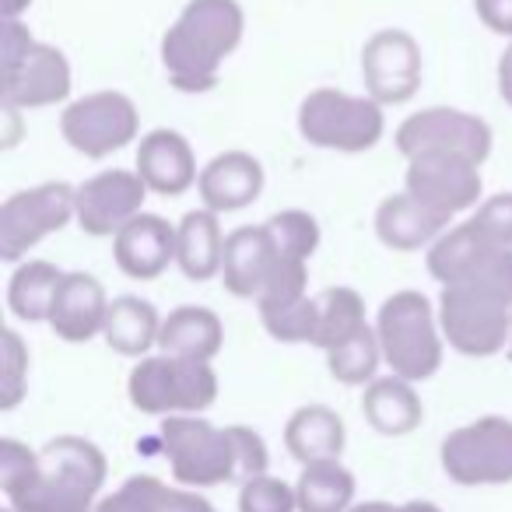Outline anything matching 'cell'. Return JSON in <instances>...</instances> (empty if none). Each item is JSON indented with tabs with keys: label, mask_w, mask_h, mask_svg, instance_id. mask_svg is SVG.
Instances as JSON below:
<instances>
[{
	"label": "cell",
	"mask_w": 512,
	"mask_h": 512,
	"mask_svg": "<svg viewBox=\"0 0 512 512\" xmlns=\"http://www.w3.org/2000/svg\"><path fill=\"white\" fill-rule=\"evenodd\" d=\"M267 334L274 341L285 344H313L316 341V323H320V309H316V295H306L302 302L285 309H271V313H260Z\"/></svg>",
	"instance_id": "cell-34"
},
{
	"label": "cell",
	"mask_w": 512,
	"mask_h": 512,
	"mask_svg": "<svg viewBox=\"0 0 512 512\" xmlns=\"http://www.w3.org/2000/svg\"><path fill=\"white\" fill-rule=\"evenodd\" d=\"M172 512H214V505L197 491H179L172 488Z\"/></svg>",
	"instance_id": "cell-40"
},
{
	"label": "cell",
	"mask_w": 512,
	"mask_h": 512,
	"mask_svg": "<svg viewBox=\"0 0 512 512\" xmlns=\"http://www.w3.org/2000/svg\"><path fill=\"white\" fill-rule=\"evenodd\" d=\"M106 484V456L81 435H57L39 449V460L25 481L8 488L15 512H95Z\"/></svg>",
	"instance_id": "cell-2"
},
{
	"label": "cell",
	"mask_w": 512,
	"mask_h": 512,
	"mask_svg": "<svg viewBox=\"0 0 512 512\" xmlns=\"http://www.w3.org/2000/svg\"><path fill=\"white\" fill-rule=\"evenodd\" d=\"M439 463L449 481L463 488L512 481V421L488 414L442 439Z\"/></svg>",
	"instance_id": "cell-9"
},
{
	"label": "cell",
	"mask_w": 512,
	"mask_h": 512,
	"mask_svg": "<svg viewBox=\"0 0 512 512\" xmlns=\"http://www.w3.org/2000/svg\"><path fill=\"white\" fill-rule=\"evenodd\" d=\"M200 200L207 211L232 214L253 204L264 193V165L246 151H225L200 169L197 179Z\"/></svg>",
	"instance_id": "cell-19"
},
{
	"label": "cell",
	"mask_w": 512,
	"mask_h": 512,
	"mask_svg": "<svg viewBox=\"0 0 512 512\" xmlns=\"http://www.w3.org/2000/svg\"><path fill=\"white\" fill-rule=\"evenodd\" d=\"M498 95L505 99V106H512V43L498 60Z\"/></svg>",
	"instance_id": "cell-41"
},
{
	"label": "cell",
	"mask_w": 512,
	"mask_h": 512,
	"mask_svg": "<svg viewBox=\"0 0 512 512\" xmlns=\"http://www.w3.org/2000/svg\"><path fill=\"white\" fill-rule=\"evenodd\" d=\"M267 235L274 242V253L281 260H302L309 264V256L320 246V225H316L313 214L306 211H281L267 221Z\"/></svg>",
	"instance_id": "cell-32"
},
{
	"label": "cell",
	"mask_w": 512,
	"mask_h": 512,
	"mask_svg": "<svg viewBox=\"0 0 512 512\" xmlns=\"http://www.w3.org/2000/svg\"><path fill=\"white\" fill-rule=\"evenodd\" d=\"M383 362V344H379L376 330H358L351 341L337 344L334 351H327V369L337 383L344 386H365L376 379V369Z\"/></svg>",
	"instance_id": "cell-31"
},
{
	"label": "cell",
	"mask_w": 512,
	"mask_h": 512,
	"mask_svg": "<svg viewBox=\"0 0 512 512\" xmlns=\"http://www.w3.org/2000/svg\"><path fill=\"white\" fill-rule=\"evenodd\" d=\"M351 512H400V505H390V502H362V505H355Z\"/></svg>",
	"instance_id": "cell-43"
},
{
	"label": "cell",
	"mask_w": 512,
	"mask_h": 512,
	"mask_svg": "<svg viewBox=\"0 0 512 512\" xmlns=\"http://www.w3.org/2000/svg\"><path fill=\"white\" fill-rule=\"evenodd\" d=\"M137 176L151 193H162V197L186 193L200 179L190 141L176 130H151L137 148Z\"/></svg>",
	"instance_id": "cell-20"
},
{
	"label": "cell",
	"mask_w": 512,
	"mask_h": 512,
	"mask_svg": "<svg viewBox=\"0 0 512 512\" xmlns=\"http://www.w3.org/2000/svg\"><path fill=\"white\" fill-rule=\"evenodd\" d=\"M397 151L404 158H414L421 151H453V155L470 158L481 165L491 155V127L474 113L463 109H421V113L407 116L397 127Z\"/></svg>",
	"instance_id": "cell-14"
},
{
	"label": "cell",
	"mask_w": 512,
	"mask_h": 512,
	"mask_svg": "<svg viewBox=\"0 0 512 512\" xmlns=\"http://www.w3.org/2000/svg\"><path fill=\"white\" fill-rule=\"evenodd\" d=\"M376 334L383 344V362L393 376L407 383L432 379L442 365V337L435 327L432 302L421 292H397L383 302L376 320Z\"/></svg>",
	"instance_id": "cell-5"
},
{
	"label": "cell",
	"mask_w": 512,
	"mask_h": 512,
	"mask_svg": "<svg viewBox=\"0 0 512 512\" xmlns=\"http://www.w3.org/2000/svg\"><path fill=\"white\" fill-rule=\"evenodd\" d=\"M0 512H15V509H0Z\"/></svg>",
	"instance_id": "cell-45"
},
{
	"label": "cell",
	"mask_w": 512,
	"mask_h": 512,
	"mask_svg": "<svg viewBox=\"0 0 512 512\" xmlns=\"http://www.w3.org/2000/svg\"><path fill=\"white\" fill-rule=\"evenodd\" d=\"M78 218V190L67 183H39L4 200L0 207V256L15 264L46 235Z\"/></svg>",
	"instance_id": "cell-11"
},
{
	"label": "cell",
	"mask_w": 512,
	"mask_h": 512,
	"mask_svg": "<svg viewBox=\"0 0 512 512\" xmlns=\"http://www.w3.org/2000/svg\"><path fill=\"white\" fill-rule=\"evenodd\" d=\"M228 435H232L235 446V477L242 484L253 481V477H264L267 467H271V453H267V442L260 439V432L246 425H228Z\"/></svg>",
	"instance_id": "cell-37"
},
{
	"label": "cell",
	"mask_w": 512,
	"mask_h": 512,
	"mask_svg": "<svg viewBox=\"0 0 512 512\" xmlns=\"http://www.w3.org/2000/svg\"><path fill=\"white\" fill-rule=\"evenodd\" d=\"M446 225L449 221H442L439 214H432L425 204H418L411 193H393L376 211L379 242L397 249V253H414V249L428 246Z\"/></svg>",
	"instance_id": "cell-25"
},
{
	"label": "cell",
	"mask_w": 512,
	"mask_h": 512,
	"mask_svg": "<svg viewBox=\"0 0 512 512\" xmlns=\"http://www.w3.org/2000/svg\"><path fill=\"white\" fill-rule=\"evenodd\" d=\"M362 78L369 99H376L379 106L411 102L421 85V46L411 32L383 29L369 36L362 50Z\"/></svg>",
	"instance_id": "cell-15"
},
{
	"label": "cell",
	"mask_w": 512,
	"mask_h": 512,
	"mask_svg": "<svg viewBox=\"0 0 512 512\" xmlns=\"http://www.w3.org/2000/svg\"><path fill=\"white\" fill-rule=\"evenodd\" d=\"M439 327L460 355L491 358L512 341V306L474 288H442Z\"/></svg>",
	"instance_id": "cell-10"
},
{
	"label": "cell",
	"mask_w": 512,
	"mask_h": 512,
	"mask_svg": "<svg viewBox=\"0 0 512 512\" xmlns=\"http://www.w3.org/2000/svg\"><path fill=\"white\" fill-rule=\"evenodd\" d=\"M246 15L235 0H190L162 39V64L179 92H211L225 57L242 43Z\"/></svg>",
	"instance_id": "cell-1"
},
{
	"label": "cell",
	"mask_w": 512,
	"mask_h": 512,
	"mask_svg": "<svg viewBox=\"0 0 512 512\" xmlns=\"http://www.w3.org/2000/svg\"><path fill=\"white\" fill-rule=\"evenodd\" d=\"M95 512H172V488L158 477L137 474L123 481L113 495L99 498Z\"/></svg>",
	"instance_id": "cell-33"
},
{
	"label": "cell",
	"mask_w": 512,
	"mask_h": 512,
	"mask_svg": "<svg viewBox=\"0 0 512 512\" xmlns=\"http://www.w3.org/2000/svg\"><path fill=\"white\" fill-rule=\"evenodd\" d=\"M225 344V327L218 313L204 306H179L162 320L158 348L162 355L190 358V362H211Z\"/></svg>",
	"instance_id": "cell-22"
},
{
	"label": "cell",
	"mask_w": 512,
	"mask_h": 512,
	"mask_svg": "<svg viewBox=\"0 0 512 512\" xmlns=\"http://www.w3.org/2000/svg\"><path fill=\"white\" fill-rule=\"evenodd\" d=\"M470 221H474L488 239H495V242H502V246L512 249V193L488 197L481 207H477V214Z\"/></svg>",
	"instance_id": "cell-38"
},
{
	"label": "cell",
	"mask_w": 512,
	"mask_h": 512,
	"mask_svg": "<svg viewBox=\"0 0 512 512\" xmlns=\"http://www.w3.org/2000/svg\"><path fill=\"white\" fill-rule=\"evenodd\" d=\"M64 281V271L50 260H29L11 274L8 285V306L18 320L25 323H50V309L57 299V288Z\"/></svg>",
	"instance_id": "cell-29"
},
{
	"label": "cell",
	"mask_w": 512,
	"mask_h": 512,
	"mask_svg": "<svg viewBox=\"0 0 512 512\" xmlns=\"http://www.w3.org/2000/svg\"><path fill=\"white\" fill-rule=\"evenodd\" d=\"M428 274L442 281V288H474L512 306V249L488 239L474 221L432 242Z\"/></svg>",
	"instance_id": "cell-4"
},
{
	"label": "cell",
	"mask_w": 512,
	"mask_h": 512,
	"mask_svg": "<svg viewBox=\"0 0 512 512\" xmlns=\"http://www.w3.org/2000/svg\"><path fill=\"white\" fill-rule=\"evenodd\" d=\"M344 421L337 411L323 404H309L288 418L285 425V446L302 467L320 460H341L344 453Z\"/></svg>",
	"instance_id": "cell-23"
},
{
	"label": "cell",
	"mask_w": 512,
	"mask_h": 512,
	"mask_svg": "<svg viewBox=\"0 0 512 512\" xmlns=\"http://www.w3.org/2000/svg\"><path fill=\"white\" fill-rule=\"evenodd\" d=\"M362 414L379 435H407L421 425V397L400 376L372 379L362 393Z\"/></svg>",
	"instance_id": "cell-26"
},
{
	"label": "cell",
	"mask_w": 512,
	"mask_h": 512,
	"mask_svg": "<svg viewBox=\"0 0 512 512\" xmlns=\"http://www.w3.org/2000/svg\"><path fill=\"white\" fill-rule=\"evenodd\" d=\"M162 449L176 484L183 488H218L235 477V446L228 428H214L197 414H172L162 421Z\"/></svg>",
	"instance_id": "cell-8"
},
{
	"label": "cell",
	"mask_w": 512,
	"mask_h": 512,
	"mask_svg": "<svg viewBox=\"0 0 512 512\" xmlns=\"http://www.w3.org/2000/svg\"><path fill=\"white\" fill-rule=\"evenodd\" d=\"M299 512H351L355 509V474L341 460H320L302 467L299 484Z\"/></svg>",
	"instance_id": "cell-28"
},
{
	"label": "cell",
	"mask_w": 512,
	"mask_h": 512,
	"mask_svg": "<svg viewBox=\"0 0 512 512\" xmlns=\"http://www.w3.org/2000/svg\"><path fill=\"white\" fill-rule=\"evenodd\" d=\"M274 242L264 225L235 228L225 239V260H221V285L235 299H260L267 278L274 271Z\"/></svg>",
	"instance_id": "cell-21"
},
{
	"label": "cell",
	"mask_w": 512,
	"mask_h": 512,
	"mask_svg": "<svg viewBox=\"0 0 512 512\" xmlns=\"http://www.w3.org/2000/svg\"><path fill=\"white\" fill-rule=\"evenodd\" d=\"M109 313L106 288L92 278V274H64L57 288V299L50 309V327L60 341L67 344H85L102 334Z\"/></svg>",
	"instance_id": "cell-18"
},
{
	"label": "cell",
	"mask_w": 512,
	"mask_h": 512,
	"mask_svg": "<svg viewBox=\"0 0 512 512\" xmlns=\"http://www.w3.org/2000/svg\"><path fill=\"white\" fill-rule=\"evenodd\" d=\"M0 95L11 109L57 106L71 95V64L57 46L36 43L22 22H4L0 39Z\"/></svg>",
	"instance_id": "cell-3"
},
{
	"label": "cell",
	"mask_w": 512,
	"mask_h": 512,
	"mask_svg": "<svg viewBox=\"0 0 512 512\" xmlns=\"http://www.w3.org/2000/svg\"><path fill=\"white\" fill-rule=\"evenodd\" d=\"M474 8L491 32L512 39V0H474Z\"/></svg>",
	"instance_id": "cell-39"
},
{
	"label": "cell",
	"mask_w": 512,
	"mask_h": 512,
	"mask_svg": "<svg viewBox=\"0 0 512 512\" xmlns=\"http://www.w3.org/2000/svg\"><path fill=\"white\" fill-rule=\"evenodd\" d=\"M144 197H148V186L137 172L109 169L85 179L78 186L81 232L95 235V239H106V235L116 239L137 214H144Z\"/></svg>",
	"instance_id": "cell-16"
},
{
	"label": "cell",
	"mask_w": 512,
	"mask_h": 512,
	"mask_svg": "<svg viewBox=\"0 0 512 512\" xmlns=\"http://www.w3.org/2000/svg\"><path fill=\"white\" fill-rule=\"evenodd\" d=\"M29 4H32V0H4V18H8V22H15V18L22 15Z\"/></svg>",
	"instance_id": "cell-42"
},
{
	"label": "cell",
	"mask_w": 512,
	"mask_h": 512,
	"mask_svg": "<svg viewBox=\"0 0 512 512\" xmlns=\"http://www.w3.org/2000/svg\"><path fill=\"white\" fill-rule=\"evenodd\" d=\"M130 404L141 414H200L218 400V376L211 362L151 355L134 365L127 379Z\"/></svg>",
	"instance_id": "cell-6"
},
{
	"label": "cell",
	"mask_w": 512,
	"mask_h": 512,
	"mask_svg": "<svg viewBox=\"0 0 512 512\" xmlns=\"http://www.w3.org/2000/svg\"><path fill=\"white\" fill-rule=\"evenodd\" d=\"M0 411H15L29 383V348L15 330L0 334Z\"/></svg>",
	"instance_id": "cell-35"
},
{
	"label": "cell",
	"mask_w": 512,
	"mask_h": 512,
	"mask_svg": "<svg viewBox=\"0 0 512 512\" xmlns=\"http://www.w3.org/2000/svg\"><path fill=\"white\" fill-rule=\"evenodd\" d=\"M509 355H512V341H509Z\"/></svg>",
	"instance_id": "cell-46"
},
{
	"label": "cell",
	"mask_w": 512,
	"mask_h": 512,
	"mask_svg": "<svg viewBox=\"0 0 512 512\" xmlns=\"http://www.w3.org/2000/svg\"><path fill=\"white\" fill-rule=\"evenodd\" d=\"M113 256L127 278L155 281L176 260V228L158 214H137L113 239Z\"/></svg>",
	"instance_id": "cell-17"
},
{
	"label": "cell",
	"mask_w": 512,
	"mask_h": 512,
	"mask_svg": "<svg viewBox=\"0 0 512 512\" xmlns=\"http://www.w3.org/2000/svg\"><path fill=\"white\" fill-rule=\"evenodd\" d=\"M225 239L214 211H190L176 225V264L190 281H211L221 274L225 260Z\"/></svg>",
	"instance_id": "cell-24"
},
{
	"label": "cell",
	"mask_w": 512,
	"mask_h": 512,
	"mask_svg": "<svg viewBox=\"0 0 512 512\" xmlns=\"http://www.w3.org/2000/svg\"><path fill=\"white\" fill-rule=\"evenodd\" d=\"M239 512H299V495L281 477H253L239 491Z\"/></svg>",
	"instance_id": "cell-36"
},
{
	"label": "cell",
	"mask_w": 512,
	"mask_h": 512,
	"mask_svg": "<svg viewBox=\"0 0 512 512\" xmlns=\"http://www.w3.org/2000/svg\"><path fill=\"white\" fill-rule=\"evenodd\" d=\"M137 106L123 92H95L71 102L60 116V134L85 158H106L137 137Z\"/></svg>",
	"instance_id": "cell-12"
},
{
	"label": "cell",
	"mask_w": 512,
	"mask_h": 512,
	"mask_svg": "<svg viewBox=\"0 0 512 512\" xmlns=\"http://www.w3.org/2000/svg\"><path fill=\"white\" fill-rule=\"evenodd\" d=\"M316 309H320V323H316V348L334 351L337 344L351 341L358 330H365V302L355 288H323L316 295Z\"/></svg>",
	"instance_id": "cell-30"
},
{
	"label": "cell",
	"mask_w": 512,
	"mask_h": 512,
	"mask_svg": "<svg viewBox=\"0 0 512 512\" xmlns=\"http://www.w3.org/2000/svg\"><path fill=\"white\" fill-rule=\"evenodd\" d=\"M481 165L453 151H421L407 158V193L442 221L456 218L481 197Z\"/></svg>",
	"instance_id": "cell-13"
},
{
	"label": "cell",
	"mask_w": 512,
	"mask_h": 512,
	"mask_svg": "<svg viewBox=\"0 0 512 512\" xmlns=\"http://www.w3.org/2000/svg\"><path fill=\"white\" fill-rule=\"evenodd\" d=\"M400 512H442V509L435 502H404Z\"/></svg>",
	"instance_id": "cell-44"
},
{
	"label": "cell",
	"mask_w": 512,
	"mask_h": 512,
	"mask_svg": "<svg viewBox=\"0 0 512 512\" xmlns=\"http://www.w3.org/2000/svg\"><path fill=\"white\" fill-rule=\"evenodd\" d=\"M383 106L369 95H348L337 88H316L299 106V134L327 151L358 155L383 141Z\"/></svg>",
	"instance_id": "cell-7"
},
{
	"label": "cell",
	"mask_w": 512,
	"mask_h": 512,
	"mask_svg": "<svg viewBox=\"0 0 512 512\" xmlns=\"http://www.w3.org/2000/svg\"><path fill=\"white\" fill-rule=\"evenodd\" d=\"M158 334H162V320H158L151 302L137 299V295H120L109 302L102 337L116 355L148 358V351L158 344Z\"/></svg>",
	"instance_id": "cell-27"
}]
</instances>
